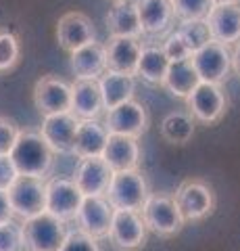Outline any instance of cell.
I'll use <instances>...</instances> for the list:
<instances>
[{
  "instance_id": "cell-19",
  "label": "cell",
  "mask_w": 240,
  "mask_h": 251,
  "mask_svg": "<svg viewBox=\"0 0 240 251\" xmlns=\"http://www.w3.org/2000/svg\"><path fill=\"white\" fill-rule=\"evenodd\" d=\"M140 155L142 153L138 138L123 134H109L103 151V159L113 172H123V170H136L140 166Z\"/></svg>"
},
{
  "instance_id": "cell-1",
  "label": "cell",
  "mask_w": 240,
  "mask_h": 251,
  "mask_svg": "<svg viewBox=\"0 0 240 251\" xmlns=\"http://www.w3.org/2000/svg\"><path fill=\"white\" fill-rule=\"evenodd\" d=\"M9 155L19 176L46 178L55 163V153L36 130H21Z\"/></svg>"
},
{
  "instance_id": "cell-20",
  "label": "cell",
  "mask_w": 240,
  "mask_h": 251,
  "mask_svg": "<svg viewBox=\"0 0 240 251\" xmlns=\"http://www.w3.org/2000/svg\"><path fill=\"white\" fill-rule=\"evenodd\" d=\"M71 113L77 120H100L105 105L98 80H75L71 84Z\"/></svg>"
},
{
  "instance_id": "cell-34",
  "label": "cell",
  "mask_w": 240,
  "mask_h": 251,
  "mask_svg": "<svg viewBox=\"0 0 240 251\" xmlns=\"http://www.w3.org/2000/svg\"><path fill=\"white\" fill-rule=\"evenodd\" d=\"M161 49H163L165 57L169 59V63H175V61H184V59H190V50L188 46L184 44V40L180 38V34L174 29L169 31V34L165 36V40L161 42Z\"/></svg>"
},
{
  "instance_id": "cell-21",
  "label": "cell",
  "mask_w": 240,
  "mask_h": 251,
  "mask_svg": "<svg viewBox=\"0 0 240 251\" xmlns=\"http://www.w3.org/2000/svg\"><path fill=\"white\" fill-rule=\"evenodd\" d=\"M107 138H109V132H107L105 124L100 120H80L75 128L71 155H75L77 159L103 157Z\"/></svg>"
},
{
  "instance_id": "cell-17",
  "label": "cell",
  "mask_w": 240,
  "mask_h": 251,
  "mask_svg": "<svg viewBox=\"0 0 240 251\" xmlns=\"http://www.w3.org/2000/svg\"><path fill=\"white\" fill-rule=\"evenodd\" d=\"M111 218H113V207L105 197H84L75 216L77 224H80L77 228L96 241L107 239Z\"/></svg>"
},
{
  "instance_id": "cell-26",
  "label": "cell",
  "mask_w": 240,
  "mask_h": 251,
  "mask_svg": "<svg viewBox=\"0 0 240 251\" xmlns=\"http://www.w3.org/2000/svg\"><path fill=\"white\" fill-rule=\"evenodd\" d=\"M98 86H100V94H103L105 111H109V109L126 103L130 99H134L136 75L107 69V72L98 77Z\"/></svg>"
},
{
  "instance_id": "cell-4",
  "label": "cell",
  "mask_w": 240,
  "mask_h": 251,
  "mask_svg": "<svg viewBox=\"0 0 240 251\" xmlns=\"http://www.w3.org/2000/svg\"><path fill=\"white\" fill-rule=\"evenodd\" d=\"M149 182L140 170H123L113 172L109 188L105 193V199L111 203L113 209H134L140 211L149 197Z\"/></svg>"
},
{
  "instance_id": "cell-14",
  "label": "cell",
  "mask_w": 240,
  "mask_h": 251,
  "mask_svg": "<svg viewBox=\"0 0 240 251\" xmlns=\"http://www.w3.org/2000/svg\"><path fill=\"white\" fill-rule=\"evenodd\" d=\"M205 23L211 40L232 49L240 42V2L213 4L207 13Z\"/></svg>"
},
{
  "instance_id": "cell-35",
  "label": "cell",
  "mask_w": 240,
  "mask_h": 251,
  "mask_svg": "<svg viewBox=\"0 0 240 251\" xmlns=\"http://www.w3.org/2000/svg\"><path fill=\"white\" fill-rule=\"evenodd\" d=\"M21 128L9 117L0 115V155H9L13 145L17 143V136H19Z\"/></svg>"
},
{
  "instance_id": "cell-18",
  "label": "cell",
  "mask_w": 240,
  "mask_h": 251,
  "mask_svg": "<svg viewBox=\"0 0 240 251\" xmlns=\"http://www.w3.org/2000/svg\"><path fill=\"white\" fill-rule=\"evenodd\" d=\"M77 122L80 120L71 111L44 115L38 132L44 138V143L50 147L52 153H71Z\"/></svg>"
},
{
  "instance_id": "cell-24",
  "label": "cell",
  "mask_w": 240,
  "mask_h": 251,
  "mask_svg": "<svg viewBox=\"0 0 240 251\" xmlns=\"http://www.w3.org/2000/svg\"><path fill=\"white\" fill-rule=\"evenodd\" d=\"M105 21L109 38H142L134 0H115Z\"/></svg>"
},
{
  "instance_id": "cell-16",
  "label": "cell",
  "mask_w": 240,
  "mask_h": 251,
  "mask_svg": "<svg viewBox=\"0 0 240 251\" xmlns=\"http://www.w3.org/2000/svg\"><path fill=\"white\" fill-rule=\"evenodd\" d=\"M113 176V170L107 166L103 157H84L77 161L73 182L84 197H105Z\"/></svg>"
},
{
  "instance_id": "cell-32",
  "label": "cell",
  "mask_w": 240,
  "mask_h": 251,
  "mask_svg": "<svg viewBox=\"0 0 240 251\" xmlns=\"http://www.w3.org/2000/svg\"><path fill=\"white\" fill-rule=\"evenodd\" d=\"M0 251H23V230L15 220L0 222Z\"/></svg>"
},
{
  "instance_id": "cell-30",
  "label": "cell",
  "mask_w": 240,
  "mask_h": 251,
  "mask_svg": "<svg viewBox=\"0 0 240 251\" xmlns=\"http://www.w3.org/2000/svg\"><path fill=\"white\" fill-rule=\"evenodd\" d=\"M21 59L19 38L9 29H0V74H9Z\"/></svg>"
},
{
  "instance_id": "cell-10",
  "label": "cell",
  "mask_w": 240,
  "mask_h": 251,
  "mask_svg": "<svg viewBox=\"0 0 240 251\" xmlns=\"http://www.w3.org/2000/svg\"><path fill=\"white\" fill-rule=\"evenodd\" d=\"M105 128L109 134H123L131 138H140L149 130V111L136 99L105 111Z\"/></svg>"
},
{
  "instance_id": "cell-6",
  "label": "cell",
  "mask_w": 240,
  "mask_h": 251,
  "mask_svg": "<svg viewBox=\"0 0 240 251\" xmlns=\"http://www.w3.org/2000/svg\"><path fill=\"white\" fill-rule=\"evenodd\" d=\"M186 105H188V113L195 122L215 126L223 120L228 111V94L219 84L198 82L186 97Z\"/></svg>"
},
{
  "instance_id": "cell-23",
  "label": "cell",
  "mask_w": 240,
  "mask_h": 251,
  "mask_svg": "<svg viewBox=\"0 0 240 251\" xmlns=\"http://www.w3.org/2000/svg\"><path fill=\"white\" fill-rule=\"evenodd\" d=\"M140 50H142V38H109V42L105 44L107 69L134 75Z\"/></svg>"
},
{
  "instance_id": "cell-15",
  "label": "cell",
  "mask_w": 240,
  "mask_h": 251,
  "mask_svg": "<svg viewBox=\"0 0 240 251\" xmlns=\"http://www.w3.org/2000/svg\"><path fill=\"white\" fill-rule=\"evenodd\" d=\"M138 21L142 27V36L161 38L174 31L175 25V13L172 6V0H134Z\"/></svg>"
},
{
  "instance_id": "cell-36",
  "label": "cell",
  "mask_w": 240,
  "mask_h": 251,
  "mask_svg": "<svg viewBox=\"0 0 240 251\" xmlns=\"http://www.w3.org/2000/svg\"><path fill=\"white\" fill-rule=\"evenodd\" d=\"M17 170L11 159V155H0V191H6L17 178Z\"/></svg>"
},
{
  "instance_id": "cell-13",
  "label": "cell",
  "mask_w": 240,
  "mask_h": 251,
  "mask_svg": "<svg viewBox=\"0 0 240 251\" xmlns=\"http://www.w3.org/2000/svg\"><path fill=\"white\" fill-rule=\"evenodd\" d=\"M55 36H57V42H59L61 49L67 50V52H73L77 49H82V46L94 42L96 29L92 25V19L86 13L69 11V13L59 17Z\"/></svg>"
},
{
  "instance_id": "cell-29",
  "label": "cell",
  "mask_w": 240,
  "mask_h": 251,
  "mask_svg": "<svg viewBox=\"0 0 240 251\" xmlns=\"http://www.w3.org/2000/svg\"><path fill=\"white\" fill-rule=\"evenodd\" d=\"M175 31L180 34V38L184 40V44L188 46L190 52L198 50L200 46H205L209 40H211V34L207 29L205 19H186L177 23Z\"/></svg>"
},
{
  "instance_id": "cell-11",
  "label": "cell",
  "mask_w": 240,
  "mask_h": 251,
  "mask_svg": "<svg viewBox=\"0 0 240 251\" xmlns=\"http://www.w3.org/2000/svg\"><path fill=\"white\" fill-rule=\"evenodd\" d=\"M84 195L71 178H52L46 182V211L61 222H71L77 216Z\"/></svg>"
},
{
  "instance_id": "cell-38",
  "label": "cell",
  "mask_w": 240,
  "mask_h": 251,
  "mask_svg": "<svg viewBox=\"0 0 240 251\" xmlns=\"http://www.w3.org/2000/svg\"><path fill=\"white\" fill-rule=\"evenodd\" d=\"M230 57H232V72H234L240 80V42H236L230 49Z\"/></svg>"
},
{
  "instance_id": "cell-8",
  "label": "cell",
  "mask_w": 240,
  "mask_h": 251,
  "mask_svg": "<svg viewBox=\"0 0 240 251\" xmlns=\"http://www.w3.org/2000/svg\"><path fill=\"white\" fill-rule=\"evenodd\" d=\"M11 201L13 216L21 220L34 218L46 211V180L32 176H17L15 182L6 188Z\"/></svg>"
},
{
  "instance_id": "cell-33",
  "label": "cell",
  "mask_w": 240,
  "mask_h": 251,
  "mask_svg": "<svg viewBox=\"0 0 240 251\" xmlns=\"http://www.w3.org/2000/svg\"><path fill=\"white\" fill-rule=\"evenodd\" d=\"M59 251H100V245L96 239H92L86 232L75 228V230H67L65 241L59 247Z\"/></svg>"
},
{
  "instance_id": "cell-37",
  "label": "cell",
  "mask_w": 240,
  "mask_h": 251,
  "mask_svg": "<svg viewBox=\"0 0 240 251\" xmlns=\"http://www.w3.org/2000/svg\"><path fill=\"white\" fill-rule=\"evenodd\" d=\"M13 218V209H11V201H9V193L0 191V222Z\"/></svg>"
},
{
  "instance_id": "cell-9",
  "label": "cell",
  "mask_w": 240,
  "mask_h": 251,
  "mask_svg": "<svg viewBox=\"0 0 240 251\" xmlns=\"http://www.w3.org/2000/svg\"><path fill=\"white\" fill-rule=\"evenodd\" d=\"M190 63L195 67L200 82L209 84H223L232 72V57L230 49L215 40H209L205 46L190 54Z\"/></svg>"
},
{
  "instance_id": "cell-5",
  "label": "cell",
  "mask_w": 240,
  "mask_h": 251,
  "mask_svg": "<svg viewBox=\"0 0 240 251\" xmlns=\"http://www.w3.org/2000/svg\"><path fill=\"white\" fill-rule=\"evenodd\" d=\"M23 249L25 251H59L65 241V222L48 211L23 220Z\"/></svg>"
},
{
  "instance_id": "cell-25",
  "label": "cell",
  "mask_w": 240,
  "mask_h": 251,
  "mask_svg": "<svg viewBox=\"0 0 240 251\" xmlns=\"http://www.w3.org/2000/svg\"><path fill=\"white\" fill-rule=\"evenodd\" d=\"M169 69V59L165 57L161 42H142V50L138 57L136 77L151 86H161L165 80V74Z\"/></svg>"
},
{
  "instance_id": "cell-12",
  "label": "cell",
  "mask_w": 240,
  "mask_h": 251,
  "mask_svg": "<svg viewBox=\"0 0 240 251\" xmlns=\"http://www.w3.org/2000/svg\"><path fill=\"white\" fill-rule=\"evenodd\" d=\"M34 105L42 117L71 111V84L57 75H42L34 86Z\"/></svg>"
},
{
  "instance_id": "cell-27",
  "label": "cell",
  "mask_w": 240,
  "mask_h": 251,
  "mask_svg": "<svg viewBox=\"0 0 240 251\" xmlns=\"http://www.w3.org/2000/svg\"><path fill=\"white\" fill-rule=\"evenodd\" d=\"M198 82L200 80L195 72V67H192L190 59H184V61L169 63V69L165 74V80L161 84V88H165L175 99L186 100V97L192 92V88H195Z\"/></svg>"
},
{
  "instance_id": "cell-28",
  "label": "cell",
  "mask_w": 240,
  "mask_h": 251,
  "mask_svg": "<svg viewBox=\"0 0 240 251\" xmlns=\"http://www.w3.org/2000/svg\"><path fill=\"white\" fill-rule=\"evenodd\" d=\"M159 132L165 143L175 145V147H184L195 136L196 122L192 120V115L188 111H172L163 117V122L159 126Z\"/></svg>"
},
{
  "instance_id": "cell-39",
  "label": "cell",
  "mask_w": 240,
  "mask_h": 251,
  "mask_svg": "<svg viewBox=\"0 0 240 251\" xmlns=\"http://www.w3.org/2000/svg\"><path fill=\"white\" fill-rule=\"evenodd\" d=\"M213 4H223V2H240V0H211Z\"/></svg>"
},
{
  "instance_id": "cell-40",
  "label": "cell",
  "mask_w": 240,
  "mask_h": 251,
  "mask_svg": "<svg viewBox=\"0 0 240 251\" xmlns=\"http://www.w3.org/2000/svg\"><path fill=\"white\" fill-rule=\"evenodd\" d=\"M113 2H115V0H113Z\"/></svg>"
},
{
  "instance_id": "cell-2",
  "label": "cell",
  "mask_w": 240,
  "mask_h": 251,
  "mask_svg": "<svg viewBox=\"0 0 240 251\" xmlns=\"http://www.w3.org/2000/svg\"><path fill=\"white\" fill-rule=\"evenodd\" d=\"M140 216L146 230L163 239L175 237L186 224L174 201V195L169 193H149L144 205L140 207Z\"/></svg>"
},
{
  "instance_id": "cell-7",
  "label": "cell",
  "mask_w": 240,
  "mask_h": 251,
  "mask_svg": "<svg viewBox=\"0 0 240 251\" xmlns=\"http://www.w3.org/2000/svg\"><path fill=\"white\" fill-rule=\"evenodd\" d=\"M149 230L142 222L140 211L134 209H113L109 239L111 245L117 251H140L146 245Z\"/></svg>"
},
{
  "instance_id": "cell-3",
  "label": "cell",
  "mask_w": 240,
  "mask_h": 251,
  "mask_svg": "<svg viewBox=\"0 0 240 251\" xmlns=\"http://www.w3.org/2000/svg\"><path fill=\"white\" fill-rule=\"evenodd\" d=\"M174 201L184 222H203L218 205L213 186L200 178H186L174 193Z\"/></svg>"
},
{
  "instance_id": "cell-31",
  "label": "cell",
  "mask_w": 240,
  "mask_h": 251,
  "mask_svg": "<svg viewBox=\"0 0 240 251\" xmlns=\"http://www.w3.org/2000/svg\"><path fill=\"white\" fill-rule=\"evenodd\" d=\"M172 6L175 19L186 21V19H205L213 2L211 0H172Z\"/></svg>"
},
{
  "instance_id": "cell-22",
  "label": "cell",
  "mask_w": 240,
  "mask_h": 251,
  "mask_svg": "<svg viewBox=\"0 0 240 251\" xmlns=\"http://www.w3.org/2000/svg\"><path fill=\"white\" fill-rule=\"evenodd\" d=\"M69 54H71L69 67H71L75 80H98L107 72V52L103 42L94 40Z\"/></svg>"
}]
</instances>
